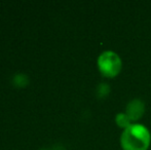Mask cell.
Wrapping results in <instances>:
<instances>
[{"label":"cell","mask_w":151,"mask_h":150,"mask_svg":"<svg viewBox=\"0 0 151 150\" xmlns=\"http://www.w3.org/2000/svg\"><path fill=\"white\" fill-rule=\"evenodd\" d=\"M151 143V134L146 126L133 123L123 130L120 145L123 150H147Z\"/></svg>","instance_id":"obj_1"},{"label":"cell","mask_w":151,"mask_h":150,"mask_svg":"<svg viewBox=\"0 0 151 150\" xmlns=\"http://www.w3.org/2000/svg\"><path fill=\"white\" fill-rule=\"evenodd\" d=\"M100 73L105 77H115L119 74L122 62L120 57L112 50H106L99 56L97 61Z\"/></svg>","instance_id":"obj_2"},{"label":"cell","mask_w":151,"mask_h":150,"mask_svg":"<svg viewBox=\"0 0 151 150\" xmlns=\"http://www.w3.org/2000/svg\"><path fill=\"white\" fill-rule=\"evenodd\" d=\"M145 111V104L140 99H133L127 105L125 108V114L129 116L132 121L139 120L143 116Z\"/></svg>","instance_id":"obj_3"},{"label":"cell","mask_w":151,"mask_h":150,"mask_svg":"<svg viewBox=\"0 0 151 150\" xmlns=\"http://www.w3.org/2000/svg\"><path fill=\"white\" fill-rule=\"evenodd\" d=\"M115 122L118 126L122 128L123 130H125L127 128H129V126H132V120L129 118V116L125 114V112H121L116 114L115 116Z\"/></svg>","instance_id":"obj_4"},{"label":"cell","mask_w":151,"mask_h":150,"mask_svg":"<svg viewBox=\"0 0 151 150\" xmlns=\"http://www.w3.org/2000/svg\"><path fill=\"white\" fill-rule=\"evenodd\" d=\"M12 83L19 88H24L29 83V77L25 73H16L12 76Z\"/></svg>","instance_id":"obj_5"},{"label":"cell","mask_w":151,"mask_h":150,"mask_svg":"<svg viewBox=\"0 0 151 150\" xmlns=\"http://www.w3.org/2000/svg\"><path fill=\"white\" fill-rule=\"evenodd\" d=\"M110 93V86L107 83H100L97 88V96L99 98H104Z\"/></svg>","instance_id":"obj_6"}]
</instances>
